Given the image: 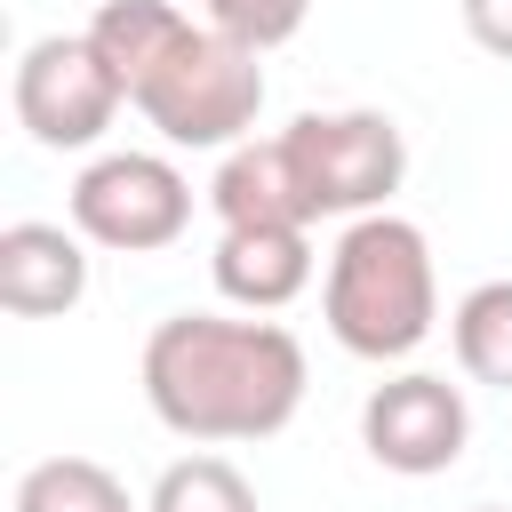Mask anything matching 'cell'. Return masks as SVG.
I'll return each mask as SVG.
<instances>
[{
    "label": "cell",
    "instance_id": "obj_1",
    "mask_svg": "<svg viewBox=\"0 0 512 512\" xmlns=\"http://www.w3.org/2000/svg\"><path fill=\"white\" fill-rule=\"evenodd\" d=\"M144 408L200 448L224 440H272L304 408V344L280 320H232V312H168L144 336Z\"/></svg>",
    "mask_w": 512,
    "mask_h": 512
},
{
    "label": "cell",
    "instance_id": "obj_2",
    "mask_svg": "<svg viewBox=\"0 0 512 512\" xmlns=\"http://www.w3.org/2000/svg\"><path fill=\"white\" fill-rule=\"evenodd\" d=\"M320 320L352 360H408L440 320V272L424 224L392 208L352 216L320 272Z\"/></svg>",
    "mask_w": 512,
    "mask_h": 512
},
{
    "label": "cell",
    "instance_id": "obj_3",
    "mask_svg": "<svg viewBox=\"0 0 512 512\" xmlns=\"http://www.w3.org/2000/svg\"><path fill=\"white\" fill-rule=\"evenodd\" d=\"M256 56L264 48H248L216 24H184V40L136 88V112L176 152H232V144H248V128L264 112V64Z\"/></svg>",
    "mask_w": 512,
    "mask_h": 512
},
{
    "label": "cell",
    "instance_id": "obj_4",
    "mask_svg": "<svg viewBox=\"0 0 512 512\" xmlns=\"http://www.w3.org/2000/svg\"><path fill=\"white\" fill-rule=\"evenodd\" d=\"M64 216L88 248H112V256H160L184 240L192 224V176L168 160V152H96L72 192H64Z\"/></svg>",
    "mask_w": 512,
    "mask_h": 512
},
{
    "label": "cell",
    "instance_id": "obj_5",
    "mask_svg": "<svg viewBox=\"0 0 512 512\" xmlns=\"http://www.w3.org/2000/svg\"><path fill=\"white\" fill-rule=\"evenodd\" d=\"M280 136L296 152V176L312 192V216H344V224L352 216H376V208H392V192L408 176L400 120L392 112H368V104H352V112H304Z\"/></svg>",
    "mask_w": 512,
    "mask_h": 512
},
{
    "label": "cell",
    "instance_id": "obj_6",
    "mask_svg": "<svg viewBox=\"0 0 512 512\" xmlns=\"http://www.w3.org/2000/svg\"><path fill=\"white\" fill-rule=\"evenodd\" d=\"M8 104H16V128H24L40 152H88V144H104V128L120 120L128 88L112 80V64L96 56L88 32H40V40L16 56Z\"/></svg>",
    "mask_w": 512,
    "mask_h": 512
},
{
    "label": "cell",
    "instance_id": "obj_7",
    "mask_svg": "<svg viewBox=\"0 0 512 512\" xmlns=\"http://www.w3.org/2000/svg\"><path fill=\"white\" fill-rule=\"evenodd\" d=\"M472 440V408H464V384L432 376V368H400L384 376L368 400H360V448L400 472V480H432L464 456Z\"/></svg>",
    "mask_w": 512,
    "mask_h": 512
},
{
    "label": "cell",
    "instance_id": "obj_8",
    "mask_svg": "<svg viewBox=\"0 0 512 512\" xmlns=\"http://www.w3.org/2000/svg\"><path fill=\"white\" fill-rule=\"evenodd\" d=\"M216 296L240 312H280L312 288L320 256H312V224H224L216 232Z\"/></svg>",
    "mask_w": 512,
    "mask_h": 512
},
{
    "label": "cell",
    "instance_id": "obj_9",
    "mask_svg": "<svg viewBox=\"0 0 512 512\" xmlns=\"http://www.w3.org/2000/svg\"><path fill=\"white\" fill-rule=\"evenodd\" d=\"M88 296V240L72 224L16 216L0 232V304L16 320H64Z\"/></svg>",
    "mask_w": 512,
    "mask_h": 512
},
{
    "label": "cell",
    "instance_id": "obj_10",
    "mask_svg": "<svg viewBox=\"0 0 512 512\" xmlns=\"http://www.w3.org/2000/svg\"><path fill=\"white\" fill-rule=\"evenodd\" d=\"M208 208L216 224H320L312 216V192L296 176V152L288 136H248L216 160V184H208Z\"/></svg>",
    "mask_w": 512,
    "mask_h": 512
},
{
    "label": "cell",
    "instance_id": "obj_11",
    "mask_svg": "<svg viewBox=\"0 0 512 512\" xmlns=\"http://www.w3.org/2000/svg\"><path fill=\"white\" fill-rule=\"evenodd\" d=\"M184 8L176 0H104L96 16H88V40H96V56L112 64V80L128 88V104H136V88L160 72V56L184 40Z\"/></svg>",
    "mask_w": 512,
    "mask_h": 512
},
{
    "label": "cell",
    "instance_id": "obj_12",
    "mask_svg": "<svg viewBox=\"0 0 512 512\" xmlns=\"http://www.w3.org/2000/svg\"><path fill=\"white\" fill-rule=\"evenodd\" d=\"M8 512H144V504L96 456H40V464H24Z\"/></svg>",
    "mask_w": 512,
    "mask_h": 512
},
{
    "label": "cell",
    "instance_id": "obj_13",
    "mask_svg": "<svg viewBox=\"0 0 512 512\" xmlns=\"http://www.w3.org/2000/svg\"><path fill=\"white\" fill-rule=\"evenodd\" d=\"M448 344H456V368H464L472 384L512 392V280L464 288L456 312H448Z\"/></svg>",
    "mask_w": 512,
    "mask_h": 512
},
{
    "label": "cell",
    "instance_id": "obj_14",
    "mask_svg": "<svg viewBox=\"0 0 512 512\" xmlns=\"http://www.w3.org/2000/svg\"><path fill=\"white\" fill-rule=\"evenodd\" d=\"M144 512H264V504H256V488L232 456H176L152 480Z\"/></svg>",
    "mask_w": 512,
    "mask_h": 512
},
{
    "label": "cell",
    "instance_id": "obj_15",
    "mask_svg": "<svg viewBox=\"0 0 512 512\" xmlns=\"http://www.w3.org/2000/svg\"><path fill=\"white\" fill-rule=\"evenodd\" d=\"M304 16H312V0H200V24H216L248 48H288L304 32Z\"/></svg>",
    "mask_w": 512,
    "mask_h": 512
},
{
    "label": "cell",
    "instance_id": "obj_16",
    "mask_svg": "<svg viewBox=\"0 0 512 512\" xmlns=\"http://www.w3.org/2000/svg\"><path fill=\"white\" fill-rule=\"evenodd\" d=\"M464 32H472V48L512 64V0H464Z\"/></svg>",
    "mask_w": 512,
    "mask_h": 512
},
{
    "label": "cell",
    "instance_id": "obj_17",
    "mask_svg": "<svg viewBox=\"0 0 512 512\" xmlns=\"http://www.w3.org/2000/svg\"><path fill=\"white\" fill-rule=\"evenodd\" d=\"M472 512H504V504H472Z\"/></svg>",
    "mask_w": 512,
    "mask_h": 512
}]
</instances>
